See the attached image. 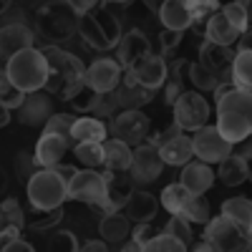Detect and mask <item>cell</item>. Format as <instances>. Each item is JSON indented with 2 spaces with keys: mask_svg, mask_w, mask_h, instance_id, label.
Instances as JSON below:
<instances>
[{
  "mask_svg": "<svg viewBox=\"0 0 252 252\" xmlns=\"http://www.w3.org/2000/svg\"><path fill=\"white\" fill-rule=\"evenodd\" d=\"M215 106L217 129L232 146L252 136V91L232 86Z\"/></svg>",
  "mask_w": 252,
  "mask_h": 252,
  "instance_id": "obj_1",
  "label": "cell"
},
{
  "mask_svg": "<svg viewBox=\"0 0 252 252\" xmlns=\"http://www.w3.org/2000/svg\"><path fill=\"white\" fill-rule=\"evenodd\" d=\"M48 61V81H46V91L51 96H58L63 101H68L71 94L83 83V73L86 66L81 63L78 56L63 51L61 46H43L40 48Z\"/></svg>",
  "mask_w": 252,
  "mask_h": 252,
  "instance_id": "obj_2",
  "label": "cell"
},
{
  "mask_svg": "<svg viewBox=\"0 0 252 252\" xmlns=\"http://www.w3.org/2000/svg\"><path fill=\"white\" fill-rule=\"evenodd\" d=\"M78 13L66 3V0H51V3H43L33 20H35V33L51 46H61L71 40L78 33Z\"/></svg>",
  "mask_w": 252,
  "mask_h": 252,
  "instance_id": "obj_3",
  "label": "cell"
},
{
  "mask_svg": "<svg viewBox=\"0 0 252 252\" xmlns=\"http://www.w3.org/2000/svg\"><path fill=\"white\" fill-rule=\"evenodd\" d=\"M78 35L83 38V43L94 51L116 48L121 35H124L121 33V20L106 3H103L96 10L78 18Z\"/></svg>",
  "mask_w": 252,
  "mask_h": 252,
  "instance_id": "obj_4",
  "label": "cell"
},
{
  "mask_svg": "<svg viewBox=\"0 0 252 252\" xmlns=\"http://www.w3.org/2000/svg\"><path fill=\"white\" fill-rule=\"evenodd\" d=\"M3 71L23 94H33V91L46 89L48 61H46L43 51L33 46V48H26V51L15 53L13 58H8Z\"/></svg>",
  "mask_w": 252,
  "mask_h": 252,
  "instance_id": "obj_5",
  "label": "cell"
},
{
  "mask_svg": "<svg viewBox=\"0 0 252 252\" xmlns=\"http://www.w3.org/2000/svg\"><path fill=\"white\" fill-rule=\"evenodd\" d=\"M28 204L38 209H56L68 199V179L58 169H38L26 182Z\"/></svg>",
  "mask_w": 252,
  "mask_h": 252,
  "instance_id": "obj_6",
  "label": "cell"
},
{
  "mask_svg": "<svg viewBox=\"0 0 252 252\" xmlns=\"http://www.w3.org/2000/svg\"><path fill=\"white\" fill-rule=\"evenodd\" d=\"M68 197L98 209L101 215L111 212L109 194H106V177L98 169H86V166L76 169L73 177L68 179Z\"/></svg>",
  "mask_w": 252,
  "mask_h": 252,
  "instance_id": "obj_7",
  "label": "cell"
},
{
  "mask_svg": "<svg viewBox=\"0 0 252 252\" xmlns=\"http://www.w3.org/2000/svg\"><path fill=\"white\" fill-rule=\"evenodd\" d=\"M172 114H174V124L182 131H199L202 126L209 124V101L194 91L187 89L174 103H172Z\"/></svg>",
  "mask_w": 252,
  "mask_h": 252,
  "instance_id": "obj_8",
  "label": "cell"
},
{
  "mask_svg": "<svg viewBox=\"0 0 252 252\" xmlns=\"http://www.w3.org/2000/svg\"><path fill=\"white\" fill-rule=\"evenodd\" d=\"M204 240L217 252H240V250H247V242H250V237L224 215L212 217L204 224Z\"/></svg>",
  "mask_w": 252,
  "mask_h": 252,
  "instance_id": "obj_9",
  "label": "cell"
},
{
  "mask_svg": "<svg viewBox=\"0 0 252 252\" xmlns=\"http://www.w3.org/2000/svg\"><path fill=\"white\" fill-rule=\"evenodd\" d=\"M149 131H152V119L141 109H124L111 119V136L131 144V146L144 144L149 139Z\"/></svg>",
  "mask_w": 252,
  "mask_h": 252,
  "instance_id": "obj_10",
  "label": "cell"
},
{
  "mask_svg": "<svg viewBox=\"0 0 252 252\" xmlns=\"http://www.w3.org/2000/svg\"><path fill=\"white\" fill-rule=\"evenodd\" d=\"M192 144H194V157L199 161H207V164H220L222 159H227L232 154V144L220 134L217 124H212V126L207 124L199 131H194Z\"/></svg>",
  "mask_w": 252,
  "mask_h": 252,
  "instance_id": "obj_11",
  "label": "cell"
},
{
  "mask_svg": "<svg viewBox=\"0 0 252 252\" xmlns=\"http://www.w3.org/2000/svg\"><path fill=\"white\" fill-rule=\"evenodd\" d=\"M164 159H161V152L157 144H139L134 149V157H131V166H129V174L136 184H149L154 182L161 172H164Z\"/></svg>",
  "mask_w": 252,
  "mask_h": 252,
  "instance_id": "obj_12",
  "label": "cell"
},
{
  "mask_svg": "<svg viewBox=\"0 0 252 252\" xmlns=\"http://www.w3.org/2000/svg\"><path fill=\"white\" fill-rule=\"evenodd\" d=\"M51 116H53V96L46 89L26 94L23 103L15 109V119L23 126H31V129H43Z\"/></svg>",
  "mask_w": 252,
  "mask_h": 252,
  "instance_id": "obj_13",
  "label": "cell"
},
{
  "mask_svg": "<svg viewBox=\"0 0 252 252\" xmlns=\"http://www.w3.org/2000/svg\"><path fill=\"white\" fill-rule=\"evenodd\" d=\"M121 78H124V66L116 58H106V56L96 58L91 66L86 68V73H83V81H86L96 94L116 91Z\"/></svg>",
  "mask_w": 252,
  "mask_h": 252,
  "instance_id": "obj_14",
  "label": "cell"
},
{
  "mask_svg": "<svg viewBox=\"0 0 252 252\" xmlns=\"http://www.w3.org/2000/svg\"><path fill=\"white\" fill-rule=\"evenodd\" d=\"M152 53V40L149 35H146L144 31H126L119 40V46H116V61L124 66V71H129L134 68L136 63L144 58V56H149Z\"/></svg>",
  "mask_w": 252,
  "mask_h": 252,
  "instance_id": "obj_15",
  "label": "cell"
},
{
  "mask_svg": "<svg viewBox=\"0 0 252 252\" xmlns=\"http://www.w3.org/2000/svg\"><path fill=\"white\" fill-rule=\"evenodd\" d=\"M232 61H235V53L229 46L204 40L199 48V63L209 73H215L220 81H232Z\"/></svg>",
  "mask_w": 252,
  "mask_h": 252,
  "instance_id": "obj_16",
  "label": "cell"
},
{
  "mask_svg": "<svg viewBox=\"0 0 252 252\" xmlns=\"http://www.w3.org/2000/svg\"><path fill=\"white\" fill-rule=\"evenodd\" d=\"M129 73L141 83V86L159 91L166 83V78H169V63H166L164 56H159V53H149V56H144L134 68H129Z\"/></svg>",
  "mask_w": 252,
  "mask_h": 252,
  "instance_id": "obj_17",
  "label": "cell"
},
{
  "mask_svg": "<svg viewBox=\"0 0 252 252\" xmlns=\"http://www.w3.org/2000/svg\"><path fill=\"white\" fill-rule=\"evenodd\" d=\"M35 46V31L26 23H5L0 26V58L8 61L15 53Z\"/></svg>",
  "mask_w": 252,
  "mask_h": 252,
  "instance_id": "obj_18",
  "label": "cell"
},
{
  "mask_svg": "<svg viewBox=\"0 0 252 252\" xmlns=\"http://www.w3.org/2000/svg\"><path fill=\"white\" fill-rule=\"evenodd\" d=\"M68 146H71V139L68 136H61V134H48L43 131L35 144V161L40 169H56L58 164H63V157H66L68 152Z\"/></svg>",
  "mask_w": 252,
  "mask_h": 252,
  "instance_id": "obj_19",
  "label": "cell"
},
{
  "mask_svg": "<svg viewBox=\"0 0 252 252\" xmlns=\"http://www.w3.org/2000/svg\"><path fill=\"white\" fill-rule=\"evenodd\" d=\"M159 152L166 166H184L189 159L194 157V144L192 136H187V131L169 134L166 139L159 141Z\"/></svg>",
  "mask_w": 252,
  "mask_h": 252,
  "instance_id": "obj_20",
  "label": "cell"
},
{
  "mask_svg": "<svg viewBox=\"0 0 252 252\" xmlns=\"http://www.w3.org/2000/svg\"><path fill=\"white\" fill-rule=\"evenodd\" d=\"M154 94L157 91L141 86V83L129 71H124V78H121V83L116 86V98H119L121 111L124 109H141V106H146V103H152Z\"/></svg>",
  "mask_w": 252,
  "mask_h": 252,
  "instance_id": "obj_21",
  "label": "cell"
},
{
  "mask_svg": "<svg viewBox=\"0 0 252 252\" xmlns=\"http://www.w3.org/2000/svg\"><path fill=\"white\" fill-rule=\"evenodd\" d=\"M159 207H161V202H159L154 194L141 192V189H134L131 197L126 199V204H124L121 212L129 217L131 222L139 224V222H152V220L159 215Z\"/></svg>",
  "mask_w": 252,
  "mask_h": 252,
  "instance_id": "obj_22",
  "label": "cell"
},
{
  "mask_svg": "<svg viewBox=\"0 0 252 252\" xmlns=\"http://www.w3.org/2000/svg\"><path fill=\"white\" fill-rule=\"evenodd\" d=\"M179 182H182L192 194H204V192H209V189H212V184H215L212 164H207V161H187V164L182 166Z\"/></svg>",
  "mask_w": 252,
  "mask_h": 252,
  "instance_id": "obj_23",
  "label": "cell"
},
{
  "mask_svg": "<svg viewBox=\"0 0 252 252\" xmlns=\"http://www.w3.org/2000/svg\"><path fill=\"white\" fill-rule=\"evenodd\" d=\"M240 31L229 23V18L222 13V8L217 13H212L207 18V23H204V40H212V43H220V46H237V40H240Z\"/></svg>",
  "mask_w": 252,
  "mask_h": 252,
  "instance_id": "obj_24",
  "label": "cell"
},
{
  "mask_svg": "<svg viewBox=\"0 0 252 252\" xmlns=\"http://www.w3.org/2000/svg\"><path fill=\"white\" fill-rule=\"evenodd\" d=\"M159 20H161V28H169V31H187L194 26V18L192 10H189L187 0H166V3L157 10Z\"/></svg>",
  "mask_w": 252,
  "mask_h": 252,
  "instance_id": "obj_25",
  "label": "cell"
},
{
  "mask_svg": "<svg viewBox=\"0 0 252 252\" xmlns=\"http://www.w3.org/2000/svg\"><path fill=\"white\" fill-rule=\"evenodd\" d=\"M103 177H106V194H109V207L111 212L114 209H124L126 199L131 197L134 192V179L129 172H103Z\"/></svg>",
  "mask_w": 252,
  "mask_h": 252,
  "instance_id": "obj_26",
  "label": "cell"
},
{
  "mask_svg": "<svg viewBox=\"0 0 252 252\" xmlns=\"http://www.w3.org/2000/svg\"><path fill=\"white\" fill-rule=\"evenodd\" d=\"M131 157H134L131 144H126V141H121L116 136L103 141V169H109V172H129Z\"/></svg>",
  "mask_w": 252,
  "mask_h": 252,
  "instance_id": "obj_27",
  "label": "cell"
},
{
  "mask_svg": "<svg viewBox=\"0 0 252 252\" xmlns=\"http://www.w3.org/2000/svg\"><path fill=\"white\" fill-rule=\"evenodd\" d=\"M109 139V126L98 116H81L71 126V141H106Z\"/></svg>",
  "mask_w": 252,
  "mask_h": 252,
  "instance_id": "obj_28",
  "label": "cell"
},
{
  "mask_svg": "<svg viewBox=\"0 0 252 252\" xmlns=\"http://www.w3.org/2000/svg\"><path fill=\"white\" fill-rule=\"evenodd\" d=\"M250 174H252L250 159L240 157L237 152H232L227 159H222V161H220V169H217V177H220L227 187H237V184L247 182Z\"/></svg>",
  "mask_w": 252,
  "mask_h": 252,
  "instance_id": "obj_29",
  "label": "cell"
},
{
  "mask_svg": "<svg viewBox=\"0 0 252 252\" xmlns=\"http://www.w3.org/2000/svg\"><path fill=\"white\" fill-rule=\"evenodd\" d=\"M98 229H101V237H103V240L111 242V245H116V242H124L126 237H129V232H131V220L126 217L121 209H114V212H106V215L101 217Z\"/></svg>",
  "mask_w": 252,
  "mask_h": 252,
  "instance_id": "obj_30",
  "label": "cell"
},
{
  "mask_svg": "<svg viewBox=\"0 0 252 252\" xmlns=\"http://www.w3.org/2000/svg\"><path fill=\"white\" fill-rule=\"evenodd\" d=\"M222 215L232 220L247 237H252V199L247 197H232L222 202Z\"/></svg>",
  "mask_w": 252,
  "mask_h": 252,
  "instance_id": "obj_31",
  "label": "cell"
},
{
  "mask_svg": "<svg viewBox=\"0 0 252 252\" xmlns=\"http://www.w3.org/2000/svg\"><path fill=\"white\" fill-rule=\"evenodd\" d=\"M61 217H63V207H56V209H38L33 204L26 207V227L38 229V232L56 227L61 222Z\"/></svg>",
  "mask_w": 252,
  "mask_h": 252,
  "instance_id": "obj_32",
  "label": "cell"
},
{
  "mask_svg": "<svg viewBox=\"0 0 252 252\" xmlns=\"http://www.w3.org/2000/svg\"><path fill=\"white\" fill-rule=\"evenodd\" d=\"M192 197H194V194L179 182V184L164 187V192H161V199H159V202H161V207H164L169 215H182L184 207L189 204V199H192Z\"/></svg>",
  "mask_w": 252,
  "mask_h": 252,
  "instance_id": "obj_33",
  "label": "cell"
},
{
  "mask_svg": "<svg viewBox=\"0 0 252 252\" xmlns=\"http://www.w3.org/2000/svg\"><path fill=\"white\" fill-rule=\"evenodd\" d=\"M232 83L252 91V48H240L232 61Z\"/></svg>",
  "mask_w": 252,
  "mask_h": 252,
  "instance_id": "obj_34",
  "label": "cell"
},
{
  "mask_svg": "<svg viewBox=\"0 0 252 252\" xmlns=\"http://www.w3.org/2000/svg\"><path fill=\"white\" fill-rule=\"evenodd\" d=\"M73 157L86 169H101L103 166V141H78L73 144Z\"/></svg>",
  "mask_w": 252,
  "mask_h": 252,
  "instance_id": "obj_35",
  "label": "cell"
},
{
  "mask_svg": "<svg viewBox=\"0 0 252 252\" xmlns=\"http://www.w3.org/2000/svg\"><path fill=\"white\" fill-rule=\"evenodd\" d=\"M187 81L197 91H215L220 83V78L215 73H209L202 63H189V61H187Z\"/></svg>",
  "mask_w": 252,
  "mask_h": 252,
  "instance_id": "obj_36",
  "label": "cell"
},
{
  "mask_svg": "<svg viewBox=\"0 0 252 252\" xmlns=\"http://www.w3.org/2000/svg\"><path fill=\"white\" fill-rule=\"evenodd\" d=\"M179 217H184L189 224H207L212 220V209H209V202L204 199V194H194Z\"/></svg>",
  "mask_w": 252,
  "mask_h": 252,
  "instance_id": "obj_37",
  "label": "cell"
},
{
  "mask_svg": "<svg viewBox=\"0 0 252 252\" xmlns=\"http://www.w3.org/2000/svg\"><path fill=\"white\" fill-rule=\"evenodd\" d=\"M0 222L13 224V227H26V209L18 204L15 197H3L0 199Z\"/></svg>",
  "mask_w": 252,
  "mask_h": 252,
  "instance_id": "obj_38",
  "label": "cell"
},
{
  "mask_svg": "<svg viewBox=\"0 0 252 252\" xmlns=\"http://www.w3.org/2000/svg\"><path fill=\"white\" fill-rule=\"evenodd\" d=\"M23 98H26V94L20 91L15 83L5 76L3 68H0V103H3V106H8V109L13 111V109H18L20 103H23Z\"/></svg>",
  "mask_w": 252,
  "mask_h": 252,
  "instance_id": "obj_39",
  "label": "cell"
},
{
  "mask_svg": "<svg viewBox=\"0 0 252 252\" xmlns=\"http://www.w3.org/2000/svg\"><path fill=\"white\" fill-rule=\"evenodd\" d=\"M121 111L119 106V98H116V91H109V94H98L94 106H91V116H98V119H114L116 114Z\"/></svg>",
  "mask_w": 252,
  "mask_h": 252,
  "instance_id": "obj_40",
  "label": "cell"
},
{
  "mask_svg": "<svg viewBox=\"0 0 252 252\" xmlns=\"http://www.w3.org/2000/svg\"><path fill=\"white\" fill-rule=\"evenodd\" d=\"M222 13L229 18V23H232L240 33H247L250 31V8L247 5H240L235 0H227L222 5Z\"/></svg>",
  "mask_w": 252,
  "mask_h": 252,
  "instance_id": "obj_41",
  "label": "cell"
},
{
  "mask_svg": "<svg viewBox=\"0 0 252 252\" xmlns=\"http://www.w3.org/2000/svg\"><path fill=\"white\" fill-rule=\"evenodd\" d=\"M187 250V245L179 240V237H174V235H169V232H161L146 245V252H184Z\"/></svg>",
  "mask_w": 252,
  "mask_h": 252,
  "instance_id": "obj_42",
  "label": "cell"
},
{
  "mask_svg": "<svg viewBox=\"0 0 252 252\" xmlns=\"http://www.w3.org/2000/svg\"><path fill=\"white\" fill-rule=\"evenodd\" d=\"M96 96H98V94H96V91L89 86L86 81H83L81 86H78V89L71 94L68 103H71V109H76V111H81V114H83V111H91V106H94Z\"/></svg>",
  "mask_w": 252,
  "mask_h": 252,
  "instance_id": "obj_43",
  "label": "cell"
},
{
  "mask_svg": "<svg viewBox=\"0 0 252 252\" xmlns=\"http://www.w3.org/2000/svg\"><path fill=\"white\" fill-rule=\"evenodd\" d=\"M187 5L192 10L194 23H207V18L222 8L220 0H187Z\"/></svg>",
  "mask_w": 252,
  "mask_h": 252,
  "instance_id": "obj_44",
  "label": "cell"
},
{
  "mask_svg": "<svg viewBox=\"0 0 252 252\" xmlns=\"http://www.w3.org/2000/svg\"><path fill=\"white\" fill-rule=\"evenodd\" d=\"M164 232H169V235L179 237L187 247L192 245V224H189L184 217H179V215H172V220L164 224Z\"/></svg>",
  "mask_w": 252,
  "mask_h": 252,
  "instance_id": "obj_45",
  "label": "cell"
},
{
  "mask_svg": "<svg viewBox=\"0 0 252 252\" xmlns=\"http://www.w3.org/2000/svg\"><path fill=\"white\" fill-rule=\"evenodd\" d=\"M73 116L71 114H53L48 121H46V126H43V131H48V134H61V136H68L71 139V126H73Z\"/></svg>",
  "mask_w": 252,
  "mask_h": 252,
  "instance_id": "obj_46",
  "label": "cell"
},
{
  "mask_svg": "<svg viewBox=\"0 0 252 252\" xmlns=\"http://www.w3.org/2000/svg\"><path fill=\"white\" fill-rule=\"evenodd\" d=\"M15 169H18V177H20V182H28L40 166H38V161H35V157H31L28 152H20L18 154V161H15Z\"/></svg>",
  "mask_w": 252,
  "mask_h": 252,
  "instance_id": "obj_47",
  "label": "cell"
},
{
  "mask_svg": "<svg viewBox=\"0 0 252 252\" xmlns=\"http://www.w3.org/2000/svg\"><path fill=\"white\" fill-rule=\"evenodd\" d=\"M161 232V229L159 227H154L152 222H139L136 227H134V232H131V237L141 245V250H146V245H149L157 235Z\"/></svg>",
  "mask_w": 252,
  "mask_h": 252,
  "instance_id": "obj_48",
  "label": "cell"
},
{
  "mask_svg": "<svg viewBox=\"0 0 252 252\" xmlns=\"http://www.w3.org/2000/svg\"><path fill=\"white\" fill-rule=\"evenodd\" d=\"M78 240H76V235L73 232H56L53 237H51V242H48V247L51 250H63V252H76L81 245H76Z\"/></svg>",
  "mask_w": 252,
  "mask_h": 252,
  "instance_id": "obj_49",
  "label": "cell"
},
{
  "mask_svg": "<svg viewBox=\"0 0 252 252\" xmlns=\"http://www.w3.org/2000/svg\"><path fill=\"white\" fill-rule=\"evenodd\" d=\"M182 31H169V28H161V33H159V56H164V53H169L172 48H177L179 46V40H182Z\"/></svg>",
  "mask_w": 252,
  "mask_h": 252,
  "instance_id": "obj_50",
  "label": "cell"
},
{
  "mask_svg": "<svg viewBox=\"0 0 252 252\" xmlns=\"http://www.w3.org/2000/svg\"><path fill=\"white\" fill-rule=\"evenodd\" d=\"M66 3H68L78 15H86V13L96 10L98 5H103V0H66Z\"/></svg>",
  "mask_w": 252,
  "mask_h": 252,
  "instance_id": "obj_51",
  "label": "cell"
},
{
  "mask_svg": "<svg viewBox=\"0 0 252 252\" xmlns=\"http://www.w3.org/2000/svg\"><path fill=\"white\" fill-rule=\"evenodd\" d=\"M3 252H33V245H31V242H26L23 237L18 235V237H13V240L3 247Z\"/></svg>",
  "mask_w": 252,
  "mask_h": 252,
  "instance_id": "obj_52",
  "label": "cell"
},
{
  "mask_svg": "<svg viewBox=\"0 0 252 252\" xmlns=\"http://www.w3.org/2000/svg\"><path fill=\"white\" fill-rule=\"evenodd\" d=\"M81 252H106L109 250V245H106V240H89V242H83L81 247H78Z\"/></svg>",
  "mask_w": 252,
  "mask_h": 252,
  "instance_id": "obj_53",
  "label": "cell"
},
{
  "mask_svg": "<svg viewBox=\"0 0 252 252\" xmlns=\"http://www.w3.org/2000/svg\"><path fill=\"white\" fill-rule=\"evenodd\" d=\"M8 121H10V109L0 103V129H3V126H5Z\"/></svg>",
  "mask_w": 252,
  "mask_h": 252,
  "instance_id": "obj_54",
  "label": "cell"
},
{
  "mask_svg": "<svg viewBox=\"0 0 252 252\" xmlns=\"http://www.w3.org/2000/svg\"><path fill=\"white\" fill-rule=\"evenodd\" d=\"M5 189H8V174H5V169H3V166H0V199H3Z\"/></svg>",
  "mask_w": 252,
  "mask_h": 252,
  "instance_id": "obj_55",
  "label": "cell"
},
{
  "mask_svg": "<svg viewBox=\"0 0 252 252\" xmlns=\"http://www.w3.org/2000/svg\"><path fill=\"white\" fill-rule=\"evenodd\" d=\"M121 250H124V252H139V250H141V245H139V242L131 237V240L126 242V245H121Z\"/></svg>",
  "mask_w": 252,
  "mask_h": 252,
  "instance_id": "obj_56",
  "label": "cell"
},
{
  "mask_svg": "<svg viewBox=\"0 0 252 252\" xmlns=\"http://www.w3.org/2000/svg\"><path fill=\"white\" fill-rule=\"evenodd\" d=\"M10 5H13V0H0V15H5L10 10Z\"/></svg>",
  "mask_w": 252,
  "mask_h": 252,
  "instance_id": "obj_57",
  "label": "cell"
},
{
  "mask_svg": "<svg viewBox=\"0 0 252 252\" xmlns=\"http://www.w3.org/2000/svg\"><path fill=\"white\" fill-rule=\"evenodd\" d=\"M146 3H149V5H152V10L157 13V10H159V8H161L164 3H166V0H146Z\"/></svg>",
  "mask_w": 252,
  "mask_h": 252,
  "instance_id": "obj_58",
  "label": "cell"
},
{
  "mask_svg": "<svg viewBox=\"0 0 252 252\" xmlns=\"http://www.w3.org/2000/svg\"><path fill=\"white\" fill-rule=\"evenodd\" d=\"M106 5H126V3H131V0H103Z\"/></svg>",
  "mask_w": 252,
  "mask_h": 252,
  "instance_id": "obj_59",
  "label": "cell"
},
{
  "mask_svg": "<svg viewBox=\"0 0 252 252\" xmlns=\"http://www.w3.org/2000/svg\"><path fill=\"white\" fill-rule=\"evenodd\" d=\"M235 3H240V5H247V8H250V5H252V0H235Z\"/></svg>",
  "mask_w": 252,
  "mask_h": 252,
  "instance_id": "obj_60",
  "label": "cell"
},
{
  "mask_svg": "<svg viewBox=\"0 0 252 252\" xmlns=\"http://www.w3.org/2000/svg\"><path fill=\"white\" fill-rule=\"evenodd\" d=\"M247 250H252V237H250V242H247Z\"/></svg>",
  "mask_w": 252,
  "mask_h": 252,
  "instance_id": "obj_61",
  "label": "cell"
},
{
  "mask_svg": "<svg viewBox=\"0 0 252 252\" xmlns=\"http://www.w3.org/2000/svg\"><path fill=\"white\" fill-rule=\"evenodd\" d=\"M250 26H252V13H250Z\"/></svg>",
  "mask_w": 252,
  "mask_h": 252,
  "instance_id": "obj_62",
  "label": "cell"
},
{
  "mask_svg": "<svg viewBox=\"0 0 252 252\" xmlns=\"http://www.w3.org/2000/svg\"><path fill=\"white\" fill-rule=\"evenodd\" d=\"M43 3H51V0H43Z\"/></svg>",
  "mask_w": 252,
  "mask_h": 252,
  "instance_id": "obj_63",
  "label": "cell"
}]
</instances>
